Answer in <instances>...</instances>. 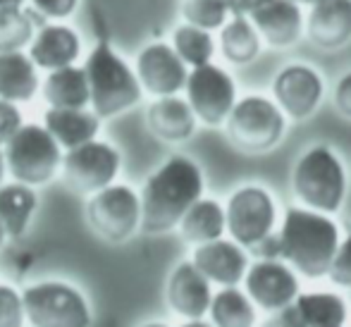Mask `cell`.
I'll return each instance as SVG.
<instances>
[{
	"label": "cell",
	"mask_w": 351,
	"mask_h": 327,
	"mask_svg": "<svg viewBox=\"0 0 351 327\" xmlns=\"http://www.w3.org/2000/svg\"><path fill=\"white\" fill-rule=\"evenodd\" d=\"M308 38L318 48L337 51L351 41V0H318L304 17Z\"/></svg>",
	"instance_id": "cell-19"
},
{
	"label": "cell",
	"mask_w": 351,
	"mask_h": 327,
	"mask_svg": "<svg viewBox=\"0 0 351 327\" xmlns=\"http://www.w3.org/2000/svg\"><path fill=\"white\" fill-rule=\"evenodd\" d=\"M170 46L184 60L186 67H199L206 65V62H213V56H215V38H213V34L186 22L175 27Z\"/></svg>",
	"instance_id": "cell-29"
},
{
	"label": "cell",
	"mask_w": 351,
	"mask_h": 327,
	"mask_svg": "<svg viewBox=\"0 0 351 327\" xmlns=\"http://www.w3.org/2000/svg\"><path fill=\"white\" fill-rule=\"evenodd\" d=\"M296 5H313V3H318V0H294Z\"/></svg>",
	"instance_id": "cell-43"
},
{
	"label": "cell",
	"mask_w": 351,
	"mask_h": 327,
	"mask_svg": "<svg viewBox=\"0 0 351 327\" xmlns=\"http://www.w3.org/2000/svg\"><path fill=\"white\" fill-rule=\"evenodd\" d=\"M22 294L14 287L0 284V327H24Z\"/></svg>",
	"instance_id": "cell-32"
},
{
	"label": "cell",
	"mask_w": 351,
	"mask_h": 327,
	"mask_svg": "<svg viewBox=\"0 0 351 327\" xmlns=\"http://www.w3.org/2000/svg\"><path fill=\"white\" fill-rule=\"evenodd\" d=\"M36 206L38 196L34 186L22 182L0 184V225L8 232V239H17L27 232Z\"/></svg>",
	"instance_id": "cell-25"
},
{
	"label": "cell",
	"mask_w": 351,
	"mask_h": 327,
	"mask_svg": "<svg viewBox=\"0 0 351 327\" xmlns=\"http://www.w3.org/2000/svg\"><path fill=\"white\" fill-rule=\"evenodd\" d=\"M27 0H0V8H24Z\"/></svg>",
	"instance_id": "cell-40"
},
{
	"label": "cell",
	"mask_w": 351,
	"mask_h": 327,
	"mask_svg": "<svg viewBox=\"0 0 351 327\" xmlns=\"http://www.w3.org/2000/svg\"><path fill=\"white\" fill-rule=\"evenodd\" d=\"M296 327H342L347 320V306L337 294L330 291H311L296 294L287 306Z\"/></svg>",
	"instance_id": "cell-22"
},
{
	"label": "cell",
	"mask_w": 351,
	"mask_h": 327,
	"mask_svg": "<svg viewBox=\"0 0 351 327\" xmlns=\"http://www.w3.org/2000/svg\"><path fill=\"white\" fill-rule=\"evenodd\" d=\"M261 41L273 48H289L304 34V12L294 0H265L249 14Z\"/></svg>",
	"instance_id": "cell-17"
},
{
	"label": "cell",
	"mask_w": 351,
	"mask_h": 327,
	"mask_svg": "<svg viewBox=\"0 0 351 327\" xmlns=\"http://www.w3.org/2000/svg\"><path fill=\"white\" fill-rule=\"evenodd\" d=\"M204 196V172L191 158L172 156L143 184L141 227L146 234H165Z\"/></svg>",
	"instance_id": "cell-1"
},
{
	"label": "cell",
	"mask_w": 351,
	"mask_h": 327,
	"mask_svg": "<svg viewBox=\"0 0 351 327\" xmlns=\"http://www.w3.org/2000/svg\"><path fill=\"white\" fill-rule=\"evenodd\" d=\"M180 232L189 244H206L225 234V208L215 198L201 196L189 210L182 215Z\"/></svg>",
	"instance_id": "cell-26"
},
{
	"label": "cell",
	"mask_w": 351,
	"mask_h": 327,
	"mask_svg": "<svg viewBox=\"0 0 351 327\" xmlns=\"http://www.w3.org/2000/svg\"><path fill=\"white\" fill-rule=\"evenodd\" d=\"M186 103L194 110L196 120L208 127H217L227 120L237 103V84L225 67L215 62L191 67L184 82Z\"/></svg>",
	"instance_id": "cell-10"
},
{
	"label": "cell",
	"mask_w": 351,
	"mask_h": 327,
	"mask_svg": "<svg viewBox=\"0 0 351 327\" xmlns=\"http://www.w3.org/2000/svg\"><path fill=\"white\" fill-rule=\"evenodd\" d=\"M325 96V82L320 72L304 62L282 67L273 79V101L291 120H306L318 110Z\"/></svg>",
	"instance_id": "cell-12"
},
{
	"label": "cell",
	"mask_w": 351,
	"mask_h": 327,
	"mask_svg": "<svg viewBox=\"0 0 351 327\" xmlns=\"http://www.w3.org/2000/svg\"><path fill=\"white\" fill-rule=\"evenodd\" d=\"M32 10L48 22H62L79 8V0H29Z\"/></svg>",
	"instance_id": "cell-34"
},
{
	"label": "cell",
	"mask_w": 351,
	"mask_h": 327,
	"mask_svg": "<svg viewBox=\"0 0 351 327\" xmlns=\"http://www.w3.org/2000/svg\"><path fill=\"white\" fill-rule=\"evenodd\" d=\"M246 296L263 311H280L289 306L299 294V277L294 267L280 258H261L246 267L244 275Z\"/></svg>",
	"instance_id": "cell-13"
},
{
	"label": "cell",
	"mask_w": 351,
	"mask_h": 327,
	"mask_svg": "<svg viewBox=\"0 0 351 327\" xmlns=\"http://www.w3.org/2000/svg\"><path fill=\"white\" fill-rule=\"evenodd\" d=\"M328 277L337 287H349L351 289V234L347 239H339V246L328 267Z\"/></svg>",
	"instance_id": "cell-33"
},
{
	"label": "cell",
	"mask_w": 351,
	"mask_h": 327,
	"mask_svg": "<svg viewBox=\"0 0 351 327\" xmlns=\"http://www.w3.org/2000/svg\"><path fill=\"white\" fill-rule=\"evenodd\" d=\"M182 327H215V325H213V323H206L204 318H196V320H186V323L182 325Z\"/></svg>",
	"instance_id": "cell-39"
},
{
	"label": "cell",
	"mask_w": 351,
	"mask_h": 327,
	"mask_svg": "<svg viewBox=\"0 0 351 327\" xmlns=\"http://www.w3.org/2000/svg\"><path fill=\"white\" fill-rule=\"evenodd\" d=\"M82 53V38L62 22H43L29 41V53L36 69H58L74 65Z\"/></svg>",
	"instance_id": "cell-16"
},
{
	"label": "cell",
	"mask_w": 351,
	"mask_h": 327,
	"mask_svg": "<svg viewBox=\"0 0 351 327\" xmlns=\"http://www.w3.org/2000/svg\"><path fill=\"white\" fill-rule=\"evenodd\" d=\"M275 222H278V208L263 186H241L225 206V232H230L232 241L244 249H251L261 239L273 234Z\"/></svg>",
	"instance_id": "cell-9"
},
{
	"label": "cell",
	"mask_w": 351,
	"mask_h": 327,
	"mask_svg": "<svg viewBox=\"0 0 351 327\" xmlns=\"http://www.w3.org/2000/svg\"><path fill=\"white\" fill-rule=\"evenodd\" d=\"M62 175L65 182L79 194H93L103 186L112 184L120 175L122 153L112 143L91 138L74 146L62 156Z\"/></svg>",
	"instance_id": "cell-11"
},
{
	"label": "cell",
	"mask_w": 351,
	"mask_h": 327,
	"mask_svg": "<svg viewBox=\"0 0 351 327\" xmlns=\"http://www.w3.org/2000/svg\"><path fill=\"white\" fill-rule=\"evenodd\" d=\"M210 320L215 327H254L256 325V306L246 296V291L237 287H222L213 294L208 306Z\"/></svg>",
	"instance_id": "cell-28"
},
{
	"label": "cell",
	"mask_w": 351,
	"mask_h": 327,
	"mask_svg": "<svg viewBox=\"0 0 351 327\" xmlns=\"http://www.w3.org/2000/svg\"><path fill=\"white\" fill-rule=\"evenodd\" d=\"M41 24L43 22H38L34 10L0 8V53L27 48Z\"/></svg>",
	"instance_id": "cell-30"
},
{
	"label": "cell",
	"mask_w": 351,
	"mask_h": 327,
	"mask_svg": "<svg viewBox=\"0 0 351 327\" xmlns=\"http://www.w3.org/2000/svg\"><path fill=\"white\" fill-rule=\"evenodd\" d=\"M86 220L101 239L122 244L141 227V201L132 186L108 184L93 191L86 203Z\"/></svg>",
	"instance_id": "cell-8"
},
{
	"label": "cell",
	"mask_w": 351,
	"mask_h": 327,
	"mask_svg": "<svg viewBox=\"0 0 351 327\" xmlns=\"http://www.w3.org/2000/svg\"><path fill=\"white\" fill-rule=\"evenodd\" d=\"M24 318L34 327H91V308L77 287L46 280L22 291Z\"/></svg>",
	"instance_id": "cell-7"
},
{
	"label": "cell",
	"mask_w": 351,
	"mask_h": 327,
	"mask_svg": "<svg viewBox=\"0 0 351 327\" xmlns=\"http://www.w3.org/2000/svg\"><path fill=\"white\" fill-rule=\"evenodd\" d=\"M5 241H8V232H5V227L0 225V249L5 246Z\"/></svg>",
	"instance_id": "cell-42"
},
{
	"label": "cell",
	"mask_w": 351,
	"mask_h": 327,
	"mask_svg": "<svg viewBox=\"0 0 351 327\" xmlns=\"http://www.w3.org/2000/svg\"><path fill=\"white\" fill-rule=\"evenodd\" d=\"M22 125H24L22 110L17 108V103H10L0 98V146H3Z\"/></svg>",
	"instance_id": "cell-35"
},
{
	"label": "cell",
	"mask_w": 351,
	"mask_h": 327,
	"mask_svg": "<svg viewBox=\"0 0 351 327\" xmlns=\"http://www.w3.org/2000/svg\"><path fill=\"white\" fill-rule=\"evenodd\" d=\"M167 304L177 315L186 320L204 318L208 313V306L213 299L210 282L196 270V265L191 261L180 263L175 270L170 272L167 280Z\"/></svg>",
	"instance_id": "cell-18"
},
{
	"label": "cell",
	"mask_w": 351,
	"mask_h": 327,
	"mask_svg": "<svg viewBox=\"0 0 351 327\" xmlns=\"http://www.w3.org/2000/svg\"><path fill=\"white\" fill-rule=\"evenodd\" d=\"M222 125L227 127V136L237 148L246 153H265L285 136L287 120L273 98L251 93L232 106Z\"/></svg>",
	"instance_id": "cell-6"
},
{
	"label": "cell",
	"mask_w": 351,
	"mask_h": 327,
	"mask_svg": "<svg viewBox=\"0 0 351 327\" xmlns=\"http://www.w3.org/2000/svg\"><path fill=\"white\" fill-rule=\"evenodd\" d=\"M3 146L5 167L22 184H48L62 165V148L43 125H22Z\"/></svg>",
	"instance_id": "cell-5"
},
{
	"label": "cell",
	"mask_w": 351,
	"mask_h": 327,
	"mask_svg": "<svg viewBox=\"0 0 351 327\" xmlns=\"http://www.w3.org/2000/svg\"><path fill=\"white\" fill-rule=\"evenodd\" d=\"M5 175H8V167H5V156H3V148H0V184H3Z\"/></svg>",
	"instance_id": "cell-41"
},
{
	"label": "cell",
	"mask_w": 351,
	"mask_h": 327,
	"mask_svg": "<svg viewBox=\"0 0 351 327\" xmlns=\"http://www.w3.org/2000/svg\"><path fill=\"white\" fill-rule=\"evenodd\" d=\"M261 36L246 14H232L220 27V48L222 56L232 65H249L261 53Z\"/></svg>",
	"instance_id": "cell-27"
},
{
	"label": "cell",
	"mask_w": 351,
	"mask_h": 327,
	"mask_svg": "<svg viewBox=\"0 0 351 327\" xmlns=\"http://www.w3.org/2000/svg\"><path fill=\"white\" fill-rule=\"evenodd\" d=\"M291 186L304 208L332 215L347 196V172L332 148L313 146L296 160Z\"/></svg>",
	"instance_id": "cell-4"
},
{
	"label": "cell",
	"mask_w": 351,
	"mask_h": 327,
	"mask_svg": "<svg viewBox=\"0 0 351 327\" xmlns=\"http://www.w3.org/2000/svg\"><path fill=\"white\" fill-rule=\"evenodd\" d=\"M141 327H167V325H162V323H148V325H141Z\"/></svg>",
	"instance_id": "cell-44"
},
{
	"label": "cell",
	"mask_w": 351,
	"mask_h": 327,
	"mask_svg": "<svg viewBox=\"0 0 351 327\" xmlns=\"http://www.w3.org/2000/svg\"><path fill=\"white\" fill-rule=\"evenodd\" d=\"M335 108L342 112L344 117L351 120V69L347 74L339 77V82L335 84Z\"/></svg>",
	"instance_id": "cell-36"
},
{
	"label": "cell",
	"mask_w": 351,
	"mask_h": 327,
	"mask_svg": "<svg viewBox=\"0 0 351 327\" xmlns=\"http://www.w3.org/2000/svg\"><path fill=\"white\" fill-rule=\"evenodd\" d=\"M191 263L208 282H215L220 287H237L246 275L249 254L237 241L220 237L196 246Z\"/></svg>",
	"instance_id": "cell-15"
},
{
	"label": "cell",
	"mask_w": 351,
	"mask_h": 327,
	"mask_svg": "<svg viewBox=\"0 0 351 327\" xmlns=\"http://www.w3.org/2000/svg\"><path fill=\"white\" fill-rule=\"evenodd\" d=\"M136 79L151 96H175L184 88L189 67L184 65L170 43L153 41L143 46L136 56Z\"/></svg>",
	"instance_id": "cell-14"
},
{
	"label": "cell",
	"mask_w": 351,
	"mask_h": 327,
	"mask_svg": "<svg viewBox=\"0 0 351 327\" xmlns=\"http://www.w3.org/2000/svg\"><path fill=\"white\" fill-rule=\"evenodd\" d=\"M222 3H225L230 17L232 14H246V17H249V14L254 12L261 3H265V0H222Z\"/></svg>",
	"instance_id": "cell-37"
},
{
	"label": "cell",
	"mask_w": 351,
	"mask_h": 327,
	"mask_svg": "<svg viewBox=\"0 0 351 327\" xmlns=\"http://www.w3.org/2000/svg\"><path fill=\"white\" fill-rule=\"evenodd\" d=\"M182 17L186 24H194L206 32H215L230 19V12H227L222 0H184Z\"/></svg>",
	"instance_id": "cell-31"
},
{
	"label": "cell",
	"mask_w": 351,
	"mask_h": 327,
	"mask_svg": "<svg viewBox=\"0 0 351 327\" xmlns=\"http://www.w3.org/2000/svg\"><path fill=\"white\" fill-rule=\"evenodd\" d=\"M84 72L88 82V106L101 120L127 112L141 101V84L136 72L108 38L96 41L84 60Z\"/></svg>",
	"instance_id": "cell-3"
},
{
	"label": "cell",
	"mask_w": 351,
	"mask_h": 327,
	"mask_svg": "<svg viewBox=\"0 0 351 327\" xmlns=\"http://www.w3.org/2000/svg\"><path fill=\"white\" fill-rule=\"evenodd\" d=\"M263 327H296V323H294V318H291L289 311H287V306H285V308H280V311H273V315L265 320Z\"/></svg>",
	"instance_id": "cell-38"
},
{
	"label": "cell",
	"mask_w": 351,
	"mask_h": 327,
	"mask_svg": "<svg viewBox=\"0 0 351 327\" xmlns=\"http://www.w3.org/2000/svg\"><path fill=\"white\" fill-rule=\"evenodd\" d=\"M278 258L304 277H323L339 246V227L330 215L311 208H289L278 234Z\"/></svg>",
	"instance_id": "cell-2"
},
{
	"label": "cell",
	"mask_w": 351,
	"mask_h": 327,
	"mask_svg": "<svg viewBox=\"0 0 351 327\" xmlns=\"http://www.w3.org/2000/svg\"><path fill=\"white\" fill-rule=\"evenodd\" d=\"M196 115L189 108L186 98L158 96L146 110V125L153 136L167 143L186 141L196 132Z\"/></svg>",
	"instance_id": "cell-20"
},
{
	"label": "cell",
	"mask_w": 351,
	"mask_h": 327,
	"mask_svg": "<svg viewBox=\"0 0 351 327\" xmlns=\"http://www.w3.org/2000/svg\"><path fill=\"white\" fill-rule=\"evenodd\" d=\"M38 69L22 51L0 53V98L10 103H27L36 96Z\"/></svg>",
	"instance_id": "cell-23"
},
{
	"label": "cell",
	"mask_w": 351,
	"mask_h": 327,
	"mask_svg": "<svg viewBox=\"0 0 351 327\" xmlns=\"http://www.w3.org/2000/svg\"><path fill=\"white\" fill-rule=\"evenodd\" d=\"M43 101L51 108H86L88 106V82L84 67L77 62L67 67L51 69L41 84Z\"/></svg>",
	"instance_id": "cell-24"
},
{
	"label": "cell",
	"mask_w": 351,
	"mask_h": 327,
	"mask_svg": "<svg viewBox=\"0 0 351 327\" xmlns=\"http://www.w3.org/2000/svg\"><path fill=\"white\" fill-rule=\"evenodd\" d=\"M43 127L60 148H74L91 141L101 130V117L86 108H48L43 115Z\"/></svg>",
	"instance_id": "cell-21"
}]
</instances>
